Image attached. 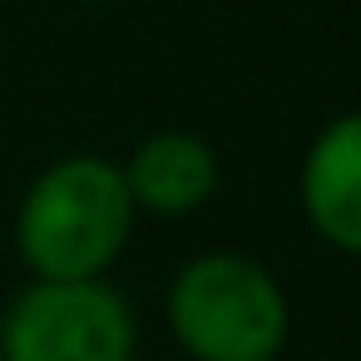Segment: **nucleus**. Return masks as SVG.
Wrapping results in <instances>:
<instances>
[{"instance_id": "1", "label": "nucleus", "mask_w": 361, "mask_h": 361, "mask_svg": "<svg viewBox=\"0 0 361 361\" xmlns=\"http://www.w3.org/2000/svg\"><path fill=\"white\" fill-rule=\"evenodd\" d=\"M134 223L139 208L124 188L119 159L65 154L25 183L11 218V243L30 277L90 282L124 257Z\"/></svg>"}, {"instance_id": "2", "label": "nucleus", "mask_w": 361, "mask_h": 361, "mask_svg": "<svg viewBox=\"0 0 361 361\" xmlns=\"http://www.w3.org/2000/svg\"><path fill=\"white\" fill-rule=\"evenodd\" d=\"M164 322L188 361H277L292 336V302L257 257L213 247L173 272Z\"/></svg>"}, {"instance_id": "3", "label": "nucleus", "mask_w": 361, "mask_h": 361, "mask_svg": "<svg viewBox=\"0 0 361 361\" xmlns=\"http://www.w3.org/2000/svg\"><path fill=\"white\" fill-rule=\"evenodd\" d=\"M139 317L129 297L104 282L30 277L0 312V361H134Z\"/></svg>"}, {"instance_id": "4", "label": "nucleus", "mask_w": 361, "mask_h": 361, "mask_svg": "<svg viewBox=\"0 0 361 361\" xmlns=\"http://www.w3.org/2000/svg\"><path fill=\"white\" fill-rule=\"evenodd\" d=\"M297 203L331 252L361 257V109H346L312 134L297 164Z\"/></svg>"}, {"instance_id": "5", "label": "nucleus", "mask_w": 361, "mask_h": 361, "mask_svg": "<svg viewBox=\"0 0 361 361\" xmlns=\"http://www.w3.org/2000/svg\"><path fill=\"white\" fill-rule=\"evenodd\" d=\"M124 188L139 213L149 218H193L213 203L223 183L218 149L193 129H159L134 144V154L119 164Z\"/></svg>"}, {"instance_id": "6", "label": "nucleus", "mask_w": 361, "mask_h": 361, "mask_svg": "<svg viewBox=\"0 0 361 361\" xmlns=\"http://www.w3.org/2000/svg\"><path fill=\"white\" fill-rule=\"evenodd\" d=\"M80 6H119V0H80Z\"/></svg>"}]
</instances>
